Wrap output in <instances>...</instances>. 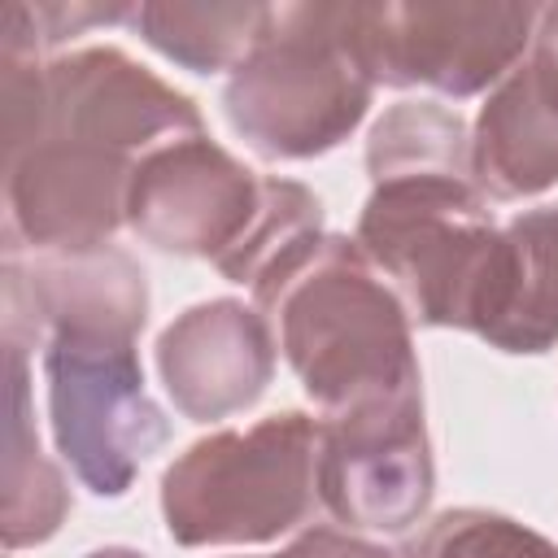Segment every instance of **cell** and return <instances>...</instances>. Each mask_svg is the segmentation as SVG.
<instances>
[{
  "instance_id": "obj_1",
  "label": "cell",
  "mask_w": 558,
  "mask_h": 558,
  "mask_svg": "<svg viewBox=\"0 0 558 558\" xmlns=\"http://www.w3.org/2000/svg\"><path fill=\"white\" fill-rule=\"evenodd\" d=\"M292 375L318 414L423 392L414 318L353 235L323 231L253 283Z\"/></svg>"
},
{
  "instance_id": "obj_2",
  "label": "cell",
  "mask_w": 558,
  "mask_h": 558,
  "mask_svg": "<svg viewBox=\"0 0 558 558\" xmlns=\"http://www.w3.org/2000/svg\"><path fill=\"white\" fill-rule=\"evenodd\" d=\"M357 4H275L257 48L222 87L227 126L262 161L336 153L371 113Z\"/></svg>"
},
{
  "instance_id": "obj_3",
  "label": "cell",
  "mask_w": 558,
  "mask_h": 558,
  "mask_svg": "<svg viewBox=\"0 0 558 558\" xmlns=\"http://www.w3.org/2000/svg\"><path fill=\"white\" fill-rule=\"evenodd\" d=\"M353 240L418 327L484 336L501 296L506 231L475 179L401 174L371 183Z\"/></svg>"
},
{
  "instance_id": "obj_4",
  "label": "cell",
  "mask_w": 558,
  "mask_h": 558,
  "mask_svg": "<svg viewBox=\"0 0 558 558\" xmlns=\"http://www.w3.org/2000/svg\"><path fill=\"white\" fill-rule=\"evenodd\" d=\"M161 523L183 549L270 545L318 510V418L279 410L222 427L161 471Z\"/></svg>"
},
{
  "instance_id": "obj_5",
  "label": "cell",
  "mask_w": 558,
  "mask_h": 558,
  "mask_svg": "<svg viewBox=\"0 0 558 558\" xmlns=\"http://www.w3.org/2000/svg\"><path fill=\"white\" fill-rule=\"evenodd\" d=\"M39 366L61 462L92 497H126L170 440V418L144 384L140 336L57 327L39 344Z\"/></svg>"
},
{
  "instance_id": "obj_6",
  "label": "cell",
  "mask_w": 558,
  "mask_h": 558,
  "mask_svg": "<svg viewBox=\"0 0 558 558\" xmlns=\"http://www.w3.org/2000/svg\"><path fill=\"white\" fill-rule=\"evenodd\" d=\"M536 17L541 4H357V48L375 87L466 100L523 65Z\"/></svg>"
},
{
  "instance_id": "obj_7",
  "label": "cell",
  "mask_w": 558,
  "mask_h": 558,
  "mask_svg": "<svg viewBox=\"0 0 558 558\" xmlns=\"http://www.w3.org/2000/svg\"><path fill=\"white\" fill-rule=\"evenodd\" d=\"M436 493L423 392L318 414V506L344 532H410Z\"/></svg>"
},
{
  "instance_id": "obj_8",
  "label": "cell",
  "mask_w": 558,
  "mask_h": 558,
  "mask_svg": "<svg viewBox=\"0 0 558 558\" xmlns=\"http://www.w3.org/2000/svg\"><path fill=\"white\" fill-rule=\"evenodd\" d=\"M131 153L44 135L17 157H4V257L87 253L113 244L126 227Z\"/></svg>"
},
{
  "instance_id": "obj_9",
  "label": "cell",
  "mask_w": 558,
  "mask_h": 558,
  "mask_svg": "<svg viewBox=\"0 0 558 558\" xmlns=\"http://www.w3.org/2000/svg\"><path fill=\"white\" fill-rule=\"evenodd\" d=\"M266 174L248 170L209 135L170 140L135 161L126 227L140 244L170 257L222 262L257 222Z\"/></svg>"
},
{
  "instance_id": "obj_10",
  "label": "cell",
  "mask_w": 558,
  "mask_h": 558,
  "mask_svg": "<svg viewBox=\"0 0 558 558\" xmlns=\"http://www.w3.org/2000/svg\"><path fill=\"white\" fill-rule=\"evenodd\" d=\"M44 135L92 140L144 157L170 140L205 135V118L187 92L140 65L113 44L61 52L44 61Z\"/></svg>"
},
{
  "instance_id": "obj_11",
  "label": "cell",
  "mask_w": 558,
  "mask_h": 558,
  "mask_svg": "<svg viewBox=\"0 0 558 558\" xmlns=\"http://www.w3.org/2000/svg\"><path fill=\"white\" fill-rule=\"evenodd\" d=\"M153 353L174 410L187 423H222L262 401L275 379L279 340L253 301L209 296L166 323Z\"/></svg>"
},
{
  "instance_id": "obj_12",
  "label": "cell",
  "mask_w": 558,
  "mask_h": 558,
  "mask_svg": "<svg viewBox=\"0 0 558 558\" xmlns=\"http://www.w3.org/2000/svg\"><path fill=\"white\" fill-rule=\"evenodd\" d=\"M144 323L148 275L118 244L4 257V336L22 344H44V336L57 327L140 336Z\"/></svg>"
},
{
  "instance_id": "obj_13",
  "label": "cell",
  "mask_w": 558,
  "mask_h": 558,
  "mask_svg": "<svg viewBox=\"0 0 558 558\" xmlns=\"http://www.w3.org/2000/svg\"><path fill=\"white\" fill-rule=\"evenodd\" d=\"M471 179L488 201H532L558 187V109L527 61L514 65L471 122Z\"/></svg>"
},
{
  "instance_id": "obj_14",
  "label": "cell",
  "mask_w": 558,
  "mask_h": 558,
  "mask_svg": "<svg viewBox=\"0 0 558 558\" xmlns=\"http://www.w3.org/2000/svg\"><path fill=\"white\" fill-rule=\"evenodd\" d=\"M4 397H9V423H4V549H31L61 532L74 497L61 475V466L39 445L35 423V397H31V344L4 336Z\"/></svg>"
},
{
  "instance_id": "obj_15",
  "label": "cell",
  "mask_w": 558,
  "mask_h": 558,
  "mask_svg": "<svg viewBox=\"0 0 558 558\" xmlns=\"http://www.w3.org/2000/svg\"><path fill=\"white\" fill-rule=\"evenodd\" d=\"M501 301L480 336L497 353L536 357L558 344V205L523 209L506 227Z\"/></svg>"
},
{
  "instance_id": "obj_16",
  "label": "cell",
  "mask_w": 558,
  "mask_h": 558,
  "mask_svg": "<svg viewBox=\"0 0 558 558\" xmlns=\"http://www.w3.org/2000/svg\"><path fill=\"white\" fill-rule=\"evenodd\" d=\"M275 4H131L126 26L166 61L192 74L235 70L270 26Z\"/></svg>"
},
{
  "instance_id": "obj_17",
  "label": "cell",
  "mask_w": 558,
  "mask_h": 558,
  "mask_svg": "<svg viewBox=\"0 0 558 558\" xmlns=\"http://www.w3.org/2000/svg\"><path fill=\"white\" fill-rule=\"evenodd\" d=\"M371 183L401 174H466L471 179V126L440 100H401L366 135Z\"/></svg>"
},
{
  "instance_id": "obj_18",
  "label": "cell",
  "mask_w": 558,
  "mask_h": 558,
  "mask_svg": "<svg viewBox=\"0 0 558 558\" xmlns=\"http://www.w3.org/2000/svg\"><path fill=\"white\" fill-rule=\"evenodd\" d=\"M323 235V201L283 174H266V196H262V214L248 227V235L218 262V275L227 283H240L253 292V283L279 266L283 257H292L296 248H305L310 240Z\"/></svg>"
},
{
  "instance_id": "obj_19",
  "label": "cell",
  "mask_w": 558,
  "mask_h": 558,
  "mask_svg": "<svg viewBox=\"0 0 558 558\" xmlns=\"http://www.w3.org/2000/svg\"><path fill=\"white\" fill-rule=\"evenodd\" d=\"M397 558H558V545L501 510L458 506L427 519Z\"/></svg>"
},
{
  "instance_id": "obj_20",
  "label": "cell",
  "mask_w": 558,
  "mask_h": 558,
  "mask_svg": "<svg viewBox=\"0 0 558 558\" xmlns=\"http://www.w3.org/2000/svg\"><path fill=\"white\" fill-rule=\"evenodd\" d=\"M126 17H131V4H78V0L22 4V0H9L0 9V57H39L92 26H118Z\"/></svg>"
},
{
  "instance_id": "obj_21",
  "label": "cell",
  "mask_w": 558,
  "mask_h": 558,
  "mask_svg": "<svg viewBox=\"0 0 558 558\" xmlns=\"http://www.w3.org/2000/svg\"><path fill=\"white\" fill-rule=\"evenodd\" d=\"M240 558H248V554H240ZM253 558H397V554L384 549V545H375V541H366L362 532L314 523V527L296 532V541L288 549H279V554H253Z\"/></svg>"
},
{
  "instance_id": "obj_22",
  "label": "cell",
  "mask_w": 558,
  "mask_h": 558,
  "mask_svg": "<svg viewBox=\"0 0 558 558\" xmlns=\"http://www.w3.org/2000/svg\"><path fill=\"white\" fill-rule=\"evenodd\" d=\"M523 61H527L541 96L558 109V4H541L536 31H532V48H527Z\"/></svg>"
},
{
  "instance_id": "obj_23",
  "label": "cell",
  "mask_w": 558,
  "mask_h": 558,
  "mask_svg": "<svg viewBox=\"0 0 558 558\" xmlns=\"http://www.w3.org/2000/svg\"><path fill=\"white\" fill-rule=\"evenodd\" d=\"M83 558H148V554L131 549V545H100V549H87Z\"/></svg>"
}]
</instances>
